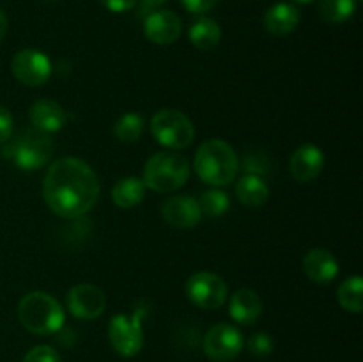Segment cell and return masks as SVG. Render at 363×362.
I'll return each instance as SVG.
<instances>
[{"label":"cell","mask_w":363,"mask_h":362,"mask_svg":"<svg viewBox=\"0 0 363 362\" xmlns=\"http://www.w3.org/2000/svg\"><path fill=\"white\" fill-rule=\"evenodd\" d=\"M181 32H183V21L174 11L158 9L145 16L144 34L155 45H172L179 39Z\"/></svg>","instance_id":"12"},{"label":"cell","mask_w":363,"mask_h":362,"mask_svg":"<svg viewBox=\"0 0 363 362\" xmlns=\"http://www.w3.org/2000/svg\"><path fill=\"white\" fill-rule=\"evenodd\" d=\"M264 311V304H262L261 297L255 293L254 290H243L234 291L229 302V312L230 318L240 325H254L257 319L262 316Z\"/></svg>","instance_id":"17"},{"label":"cell","mask_w":363,"mask_h":362,"mask_svg":"<svg viewBox=\"0 0 363 362\" xmlns=\"http://www.w3.org/2000/svg\"><path fill=\"white\" fill-rule=\"evenodd\" d=\"M303 272L315 284H330L339 275V261L326 248H312L303 256Z\"/></svg>","instance_id":"16"},{"label":"cell","mask_w":363,"mask_h":362,"mask_svg":"<svg viewBox=\"0 0 363 362\" xmlns=\"http://www.w3.org/2000/svg\"><path fill=\"white\" fill-rule=\"evenodd\" d=\"M194 169L204 183L222 188L236 180L240 160L229 142L222 138H209L199 146L195 153Z\"/></svg>","instance_id":"2"},{"label":"cell","mask_w":363,"mask_h":362,"mask_svg":"<svg viewBox=\"0 0 363 362\" xmlns=\"http://www.w3.org/2000/svg\"><path fill=\"white\" fill-rule=\"evenodd\" d=\"M11 70L20 84L27 87H41L52 75V62L41 50L25 48L13 57Z\"/></svg>","instance_id":"10"},{"label":"cell","mask_w":363,"mask_h":362,"mask_svg":"<svg viewBox=\"0 0 363 362\" xmlns=\"http://www.w3.org/2000/svg\"><path fill=\"white\" fill-rule=\"evenodd\" d=\"M300 23V11L291 2H277L262 16V25L272 35H289Z\"/></svg>","instance_id":"18"},{"label":"cell","mask_w":363,"mask_h":362,"mask_svg":"<svg viewBox=\"0 0 363 362\" xmlns=\"http://www.w3.org/2000/svg\"><path fill=\"white\" fill-rule=\"evenodd\" d=\"M18 319L30 334L52 336L64 327V309L52 295L32 291L18 304Z\"/></svg>","instance_id":"3"},{"label":"cell","mask_w":363,"mask_h":362,"mask_svg":"<svg viewBox=\"0 0 363 362\" xmlns=\"http://www.w3.org/2000/svg\"><path fill=\"white\" fill-rule=\"evenodd\" d=\"M46 2H57V0H46Z\"/></svg>","instance_id":"35"},{"label":"cell","mask_w":363,"mask_h":362,"mask_svg":"<svg viewBox=\"0 0 363 362\" xmlns=\"http://www.w3.org/2000/svg\"><path fill=\"white\" fill-rule=\"evenodd\" d=\"M21 362H62V357L55 348L48 346V344H39V346L28 350Z\"/></svg>","instance_id":"28"},{"label":"cell","mask_w":363,"mask_h":362,"mask_svg":"<svg viewBox=\"0 0 363 362\" xmlns=\"http://www.w3.org/2000/svg\"><path fill=\"white\" fill-rule=\"evenodd\" d=\"M293 2H298V4H308V2H314V0H293Z\"/></svg>","instance_id":"34"},{"label":"cell","mask_w":363,"mask_h":362,"mask_svg":"<svg viewBox=\"0 0 363 362\" xmlns=\"http://www.w3.org/2000/svg\"><path fill=\"white\" fill-rule=\"evenodd\" d=\"M151 133L160 146L170 151H179L194 142L195 128L190 117L181 110L162 109L152 116Z\"/></svg>","instance_id":"6"},{"label":"cell","mask_w":363,"mask_h":362,"mask_svg":"<svg viewBox=\"0 0 363 362\" xmlns=\"http://www.w3.org/2000/svg\"><path fill=\"white\" fill-rule=\"evenodd\" d=\"M325 169V153L315 144H303L291 155L289 172L300 183L314 181Z\"/></svg>","instance_id":"14"},{"label":"cell","mask_w":363,"mask_h":362,"mask_svg":"<svg viewBox=\"0 0 363 362\" xmlns=\"http://www.w3.org/2000/svg\"><path fill=\"white\" fill-rule=\"evenodd\" d=\"M145 185L140 177L128 176L117 181L112 188L113 204L123 209H131L140 204L145 197Z\"/></svg>","instance_id":"21"},{"label":"cell","mask_w":363,"mask_h":362,"mask_svg":"<svg viewBox=\"0 0 363 362\" xmlns=\"http://www.w3.org/2000/svg\"><path fill=\"white\" fill-rule=\"evenodd\" d=\"M236 197L247 208H261L269 197V187L264 177L245 174L236 183Z\"/></svg>","instance_id":"20"},{"label":"cell","mask_w":363,"mask_h":362,"mask_svg":"<svg viewBox=\"0 0 363 362\" xmlns=\"http://www.w3.org/2000/svg\"><path fill=\"white\" fill-rule=\"evenodd\" d=\"M245 337L230 323L211 327L202 339V351L213 362H230L243 351Z\"/></svg>","instance_id":"8"},{"label":"cell","mask_w":363,"mask_h":362,"mask_svg":"<svg viewBox=\"0 0 363 362\" xmlns=\"http://www.w3.org/2000/svg\"><path fill=\"white\" fill-rule=\"evenodd\" d=\"M357 11V0H319V16L332 25L346 23Z\"/></svg>","instance_id":"23"},{"label":"cell","mask_w":363,"mask_h":362,"mask_svg":"<svg viewBox=\"0 0 363 362\" xmlns=\"http://www.w3.org/2000/svg\"><path fill=\"white\" fill-rule=\"evenodd\" d=\"M247 348H248V351L254 355V357L264 358V357H269V355L273 353L275 343H273V339L269 334L257 332V334H254L250 339H248Z\"/></svg>","instance_id":"26"},{"label":"cell","mask_w":363,"mask_h":362,"mask_svg":"<svg viewBox=\"0 0 363 362\" xmlns=\"http://www.w3.org/2000/svg\"><path fill=\"white\" fill-rule=\"evenodd\" d=\"M6 32H7V18L6 14H4V11L0 9V43H2V39L6 38Z\"/></svg>","instance_id":"32"},{"label":"cell","mask_w":363,"mask_h":362,"mask_svg":"<svg viewBox=\"0 0 363 362\" xmlns=\"http://www.w3.org/2000/svg\"><path fill=\"white\" fill-rule=\"evenodd\" d=\"M103 4V7L112 13H126V11H131L135 6H137L138 0H99Z\"/></svg>","instance_id":"31"},{"label":"cell","mask_w":363,"mask_h":362,"mask_svg":"<svg viewBox=\"0 0 363 362\" xmlns=\"http://www.w3.org/2000/svg\"><path fill=\"white\" fill-rule=\"evenodd\" d=\"M218 0H181L184 9L191 14H206L216 6Z\"/></svg>","instance_id":"30"},{"label":"cell","mask_w":363,"mask_h":362,"mask_svg":"<svg viewBox=\"0 0 363 362\" xmlns=\"http://www.w3.org/2000/svg\"><path fill=\"white\" fill-rule=\"evenodd\" d=\"M145 309H135L131 314H116L110 319L108 341L117 355L124 358H131L140 353L144 346V319Z\"/></svg>","instance_id":"7"},{"label":"cell","mask_w":363,"mask_h":362,"mask_svg":"<svg viewBox=\"0 0 363 362\" xmlns=\"http://www.w3.org/2000/svg\"><path fill=\"white\" fill-rule=\"evenodd\" d=\"M28 117L35 130L48 135L60 131L67 124V112L60 103L53 99H38L32 103Z\"/></svg>","instance_id":"15"},{"label":"cell","mask_w":363,"mask_h":362,"mask_svg":"<svg viewBox=\"0 0 363 362\" xmlns=\"http://www.w3.org/2000/svg\"><path fill=\"white\" fill-rule=\"evenodd\" d=\"M67 311L78 319H96L105 312L106 295L94 284L82 283L71 287L66 297Z\"/></svg>","instance_id":"11"},{"label":"cell","mask_w":363,"mask_h":362,"mask_svg":"<svg viewBox=\"0 0 363 362\" xmlns=\"http://www.w3.org/2000/svg\"><path fill=\"white\" fill-rule=\"evenodd\" d=\"M163 2H167V0H142V6H144L145 11H149V9H155V7L162 6Z\"/></svg>","instance_id":"33"},{"label":"cell","mask_w":363,"mask_h":362,"mask_svg":"<svg viewBox=\"0 0 363 362\" xmlns=\"http://www.w3.org/2000/svg\"><path fill=\"white\" fill-rule=\"evenodd\" d=\"M188 38L197 50L209 52V50L216 48L222 41V27L213 18L201 16L190 25Z\"/></svg>","instance_id":"19"},{"label":"cell","mask_w":363,"mask_h":362,"mask_svg":"<svg viewBox=\"0 0 363 362\" xmlns=\"http://www.w3.org/2000/svg\"><path fill=\"white\" fill-rule=\"evenodd\" d=\"M101 185L87 162L64 156L48 167L43 180L46 206L60 219H80L98 202Z\"/></svg>","instance_id":"1"},{"label":"cell","mask_w":363,"mask_h":362,"mask_svg":"<svg viewBox=\"0 0 363 362\" xmlns=\"http://www.w3.org/2000/svg\"><path fill=\"white\" fill-rule=\"evenodd\" d=\"M184 291H186V297L191 304L201 309H208V311L222 307L227 300V295H229L225 280L213 272L194 273L186 280Z\"/></svg>","instance_id":"9"},{"label":"cell","mask_w":363,"mask_h":362,"mask_svg":"<svg viewBox=\"0 0 363 362\" xmlns=\"http://www.w3.org/2000/svg\"><path fill=\"white\" fill-rule=\"evenodd\" d=\"M269 167H272L269 165V160L262 153H252V155L245 156L243 160V170L247 174H252V176H268Z\"/></svg>","instance_id":"27"},{"label":"cell","mask_w":363,"mask_h":362,"mask_svg":"<svg viewBox=\"0 0 363 362\" xmlns=\"http://www.w3.org/2000/svg\"><path fill=\"white\" fill-rule=\"evenodd\" d=\"M190 177V162L181 153L160 151L145 162L144 181L145 188L160 192V194H172L184 187Z\"/></svg>","instance_id":"5"},{"label":"cell","mask_w":363,"mask_h":362,"mask_svg":"<svg viewBox=\"0 0 363 362\" xmlns=\"http://www.w3.org/2000/svg\"><path fill=\"white\" fill-rule=\"evenodd\" d=\"M337 300L344 311L358 314L363 309V279L360 275L347 277L337 290Z\"/></svg>","instance_id":"22"},{"label":"cell","mask_w":363,"mask_h":362,"mask_svg":"<svg viewBox=\"0 0 363 362\" xmlns=\"http://www.w3.org/2000/svg\"><path fill=\"white\" fill-rule=\"evenodd\" d=\"M199 208H201L202 215L208 216H222L229 212L230 208V199L222 188H211V190H206L201 194L199 199Z\"/></svg>","instance_id":"25"},{"label":"cell","mask_w":363,"mask_h":362,"mask_svg":"<svg viewBox=\"0 0 363 362\" xmlns=\"http://www.w3.org/2000/svg\"><path fill=\"white\" fill-rule=\"evenodd\" d=\"M2 146L4 158L21 170H39L48 165L53 155L52 137L35 128H27L20 133L11 135L9 141Z\"/></svg>","instance_id":"4"},{"label":"cell","mask_w":363,"mask_h":362,"mask_svg":"<svg viewBox=\"0 0 363 362\" xmlns=\"http://www.w3.org/2000/svg\"><path fill=\"white\" fill-rule=\"evenodd\" d=\"M144 126V117L138 116V114L128 112L116 121V124H113V135H116L117 141L124 142V144H133V142H137L142 137Z\"/></svg>","instance_id":"24"},{"label":"cell","mask_w":363,"mask_h":362,"mask_svg":"<svg viewBox=\"0 0 363 362\" xmlns=\"http://www.w3.org/2000/svg\"><path fill=\"white\" fill-rule=\"evenodd\" d=\"M163 220L176 229H191L202 220V212L197 199L190 195H172L162 204Z\"/></svg>","instance_id":"13"},{"label":"cell","mask_w":363,"mask_h":362,"mask_svg":"<svg viewBox=\"0 0 363 362\" xmlns=\"http://www.w3.org/2000/svg\"><path fill=\"white\" fill-rule=\"evenodd\" d=\"M13 114H11L6 106L0 105V144H6V142L9 141L11 135H13Z\"/></svg>","instance_id":"29"}]
</instances>
